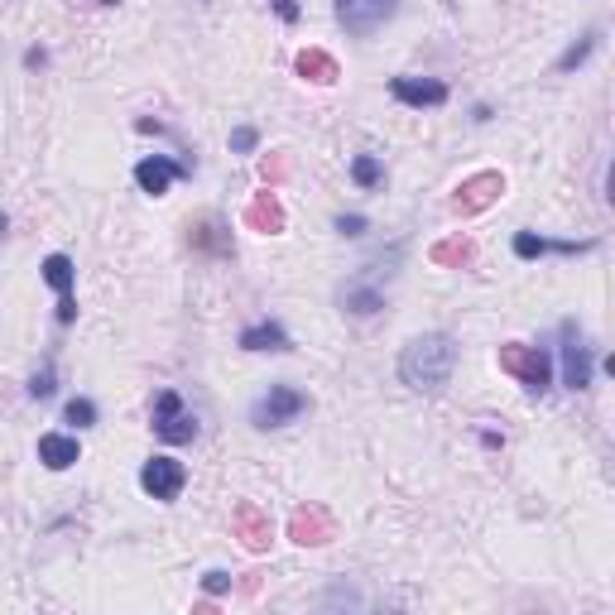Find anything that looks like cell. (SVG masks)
Here are the masks:
<instances>
[{"label":"cell","instance_id":"1","mask_svg":"<svg viewBox=\"0 0 615 615\" xmlns=\"http://www.w3.org/2000/svg\"><path fill=\"white\" fill-rule=\"evenodd\" d=\"M457 366V342L447 332H423L399 351V380L419 394H443Z\"/></svg>","mask_w":615,"mask_h":615},{"label":"cell","instance_id":"2","mask_svg":"<svg viewBox=\"0 0 615 615\" xmlns=\"http://www.w3.org/2000/svg\"><path fill=\"white\" fill-rule=\"evenodd\" d=\"M303 414H308V394L294 390V385H270L250 404V428L270 433V428H284V423L303 419Z\"/></svg>","mask_w":615,"mask_h":615},{"label":"cell","instance_id":"3","mask_svg":"<svg viewBox=\"0 0 615 615\" xmlns=\"http://www.w3.org/2000/svg\"><path fill=\"white\" fill-rule=\"evenodd\" d=\"M500 370H510L529 394H548V385H553V361L543 346H500Z\"/></svg>","mask_w":615,"mask_h":615},{"label":"cell","instance_id":"4","mask_svg":"<svg viewBox=\"0 0 615 615\" xmlns=\"http://www.w3.org/2000/svg\"><path fill=\"white\" fill-rule=\"evenodd\" d=\"M149 428H154V438L159 443H169V447H183V443H193L197 438V419L183 409V394L178 390H159L154 394V414H149Z\"/></svg>","mask_w":615,"mask_h":615},{"label":"cell","instance_id":"5","mask_svg":"<svg viewBox=\"0 0 615 615\" xmlns=\"http://www.w3.org/2000/svg\"><path fill=\"white\" fill-rule=\"evenodd\" d=\"M332 10H337V25H342L351 39H366V34H375L380 25H390L399 0H337Z\"/></svg>","mask_w":615,"mask_h":615},{"label":"cell","instance_id":"6","mask_svg":"<svg viewBox=\"0 0 615 615\" xmlns=\"http://www.w3.org/2000/svg\"><path fill=\"white\" fill-rule=\"evenodd\" d=\"M558 337H563V385L567 390H587L591 385V370H596V356H591L587 337H582V327L567 318L558 327Z\"/></svg>","mask_w":615,"mask_h":615},{"label":"cell","instance_id":"7","mask_svg":"<svg viewBox=\"0 0 615 615\" xmlns=\"http://www.w3.org/2000/svg\"><path fill=\"white\" fill-rule=\"evenodd\" d=\"M188 486V467L178 457H149L140 467V491L154 495V500H178Z\"/></svg>","mask_w":615,"mask_h":615},{"label":"cell","instance_id":"8","mask_svg":"<svg viewBox=\"0 0 615 615\" xmlns=\"http://www.w3.org/2000/svg\"><path fill=\"white\" fill-rule=\"evenodd\" d=\"M183 173H188V164H173L169 154H145V159L135 164V183H140V193L164 197Z\"/></svg>","mask_w":615,"mask_h":615},{"label":"cell","instance_id":"9","mask_svg":"<svg viewBox=\"0 0 615 615\" xmlns=\"http://www.w3.org/2000/svg\"><path fill=\"white\" fill-rule=\"evenodd\" d=\"M337 303H342V313H356V318H375L380 308H385V289L370 279V274H356V279H346L342 289H337Z\"/></svg>","mask_w":615,"mask_h":615},{"label":"cell","instance_id":"10","mask_svg":"<svg viewBox=\"0 0 615 615\" xmlns=\"http://www.w3.org/2000/svg\"><path fill=\"white\" fill-rule=\"evenodd\" d=\"M390 97L399 101V106H414V111H423V106H443L447 82H438V77H390Z\"/></svg>","mask_w":615,"mask_h":615},{"label":"cell","instance_id":"11","mask_svg":"<svg viewBox=\"0 0 615 615\" xmlns=\"http://www.w3.org/2000/svg\"><path fill=\"white\" fill-rule=\"evenodd\" d=\"M241 351H294V342H289V332H284V322H250L246 332H241Z\"/></svg>","mask_w":615,"mask_h":615},{"label":"cell","instance_id":"12","mask_svg":"<svg viewBox=\"0 0 615 615\" xmlns=\"http://www.w3.org/2000/svg\"><path fill=\"white\" fill-rule=\"evenodd\" d=\"M39 462L49 471H68L73 462H82V447H77L73 433H44L39 438Z\"/></svg>","mask_w":615,"mask_h":615},{"label":"cell","instance_id":"13","mask_svg":"<svg viewBox=\"0 0 615 615\" xmlns=\"http://www.w3.org/2000/svg\"><path fill=\"white\" fill-rule=\"evenodd\" d=\"M577 250H591V241H548V236H534V231H519L515 236L519 260H539V255H577Z\"/></svg>","mask_w":615,"mask_h":615},{"label":"cell","instance_id":"14","mask_svg":"<svg viewBox=\"0 0 615 615\" xmlns=\"http://www.w3.org/2000/svg\"><path fill=\"white\" fill-rule=\"evenodd\" d=\"M495 193H505V178L500 173H476L471 183H462V197H457V212H481Z\"/></svg>","mask_w":615,"mask_h":615},{"label":"cell","instance_id":"15","mask_svg":"<svg viewBox=\"0 0 615 615\" xmlns=\"http://www.w3.org/2000/svg\"><path fill=\"white\" fill-rule=\"evenodd\" d=\"M39 274H44V284H49L58 298H73L77 289V265H73V255H63V250H53L49 260L39 265Z\"/></svg>","mask_w":615,"mask_h":615},{"label":"cell","instance_id":"16","mask_svg":"<svg viewBox=\"0 0 615 615\" xmlns=\"http://www.w3.org/2000/svg\"><path fill=\"white\" fill-rule=\"evenodd\" d=\"M289 534H294L298 543H327L332 539V519H327V510H298L294 524H289Z\"/></svg>","mask_w":615,"mask_h":615},{"label":"cell","instance_id":"17","mask_svg":"<svg viewBox=\"0 0 615 615\" xmlns=\"http://www.w3.org/2000/svg\"><path fill=\"white\" fill-rule=\"evenodd\" d=\"M298 73L308 77V82H337V58H327L322 49H308V53H298V63H294Z\"/></svg>","mask_w":615,"mask_h":615},{"label":"cell","instance_id":"18","mask_svg":"<svg viewBox=\"0 0 615 615\" xmlns=\"http://www.w3.org/2000/svg\"><path fill=\"white\" fill-rule=\"evenodd\" d=\"M236 524H241V534H246V548H255V553H260V548H270V519L260 515V510H241V515H236Z\"/></svg>","mask_w":615,"mask_h":615},{"label":"cell","instance_id":"19","mask_svg":"<svg viewBox=\"0 0 615 615\" xmlns=\"http://www.w3.org/2000/svg\"><path fill=\"white\" fill-rule=\"evenodd\" d=\"M246 222L260 226V231H279V226H284V212H279V202H274L270 193H260L255 197V207L246 212Z\"/></svg>","mask_w":615,"mask_h":615},{"label":"cell","instance_id":"20","mask_svg":"<svg viewBox=\"0 0 615 615\" xmlns=\"http://www.w3.org/2000/svg\"><path fill=\"white\" fill-rule=\"evenodd\" d=\"M351 178H356V188H380V183H385V164H380V159H375V154H356V159H351Z\"/></svg>","mask_w":615,"mask_h":615},{"label":"cell","instance_id":"21","mask_svg":"<svg viewBox=\"0 0 615 615\" xmlns=\"http://www.w3.org/2000/svg\"><path fill=\"white\" fill-rule=\"evenodd\" d=\"M596 44H601V29H587V34H582V39H577V44H572V49L558 58V73H572V68H582L591 53H596Z\"/></svg>","mask_w":615,"mask_h":615},{"label":"cell","instance_id":"22","mask_svg":"<svg viewBox=\"0 0 615 615\" xmlns=\"http://www.w3.org/2000/svg\"><path fill=\"white\" fill-rule=\"evenodd\" d=\"M63 419L73 423V428H92V423H97V404H92V399H68Z\"/></svg>","mask_w":615,"mask_h":615},{"label":"cell","instance_id":"23","mask_svg":"<svg viewBox=\"0 0 615 615\" xmlns=\"http://www.w3.org/2000/svg\"><path fill=\"white\" fill-rule=\"evenodd\" d=\"M53 390H58V370H53V366L34 370V380H29V394H34V399H49Z\"/></svg>","mask_w":615,"mask_h":615},{"label":"cell","instance_id":"24","mask_svg":"<svg viewBox=\"0 0 615 615\" xmlns=\"http://www.w3.org/2000/svg\"><path fill=\"white\" fill-rule=\"evenodd\" d=\"M433 260H438V265H447V260H462V265H467V260H471V241H447V246L433 250Z\"/></svg>","mask_w":615,"mask_h":615},{"label":"cell","instance_id":"25","mask_svg":"<svg viewBox=\"0 0 615 615\" xmlns=\"http://www.w3.org/2000/svg\"><path fill=\"white\" fill-rule=\"evenodd\" d=\"M202 591H207V596H222V591H231V572H222V567H212V572L202 577Z\"/></svg>","mask_w":615,"mask_h":615},{"label":"cell","instance_id":"26","mask_svg":"<svg viewBox=\"0 0 615 615\" xmlns=\"http://www.w3.org/2000/svg\"><path fill=\"white\" fill-rule=\"evenodd\" d=\"M260 145V135H255V130H250V125H241V130H231V149H236V154H250V149Z\"/></svg>","mask_w":615,"mask_h":615},{"label":"cell","instance_id":"27","mask_svg":"<svg viewBox=\"0 0 615 615\" xmlns=\"http://www.w3.org/2000/svg\"><path fill=\"white\" fill-rule=\"evenodd\" d=\"M366 217H356V212H351V217H337V231H342V236H351V241H356V236H366Z\"/></svg>","mask_w":615,"mask_h":615},{"label":"cell","instance_id":"28","mask_svg":"<svg viewBox=\"0 0 615 615\" xmlns=\"http://www.w3.org/2000/svg\"><path fill=\"white\" fill-rule=\"evenodd\" d=\"M274 15H279L284 25H294V20H298V5H294V0H274Z\"/></svg>","mask_w":615,"mask_h":615},{"label":"cell","instance_id":"29","mask_svg":"<svg viewBox=\"0 0 615 615\" xmlns=\"http://www.w3.org/2000/svg\"><path fill=\"white\" fill-rule=\"evenodd\" d=\"M73 318H77V303L73 298H58V322H63V327H73Z\"/></svg>","mask_w":615,"mask_h":615},{"label":"cell","instance_id":"30","mask_svg":"<svg viewBox=\"0 0 615 615\" xmlns=\"http://www.w3.org/2000/svg\"><path fill=\"white\" fill-rule=\"evenodd\" d=\"M44 63H49V53H44V49H29L25 53V68H44Z\"/></svg>","mask_w":615,"mask_h":615},{"label":"cell","instance_id":"31","mask_svg":"<svg viewBox=\"0 0 615 615\" xmlns=\"http://www.w3.org/2000/svg\"><path fill=\"white\" fill-rule=\"evenodd\" d=\"M0 236H5V212H0Z\"/></svg>","mask_w":615,"mask_h":615},{"label":"cell","instance_id":"32","mask_svg":"<svg viewBox=\"0 0 615 615\" xmlns=\"http://www.w3.org/2000/svg\"><path fill=\"white\" fill-rule=\"evenodd\" d=\"M101 5H121V0H101Z\"/></svg>","mask_w":615,"mask_h":615}]
</instances>
